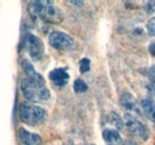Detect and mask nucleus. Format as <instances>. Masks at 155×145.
<instances>
[{
    "label": "nucleus",
    "instance_id": "dca6fc26",
    "mask_svg": "<svg viewBox=\"0 0 155 145\" xmlns=\"http://www.w3.org/2000/svg\"><path fill=\"white\" fill-rule=\"evenodd\" d=\"M147 30H148V32L150 35L155 36V17H153V18H150L148 20V23H147Z\"/></svg>",
    "mask_w": 155,
    "mask_h": 145
},
{
    "label": "nucleus",
    "instance_id": "423d86ee",
    "mask_svg": "<svg viewBox=\"0 0 155 145\" xmlns=\"http://www.w3.org/2000/svg\"><path fill=\"white\" fill-rule=\"evenodd\" d=\"M25 47L32 60L38 61L44 55V44L39 37L28 34L25 37Z\"/></svg>",
    "mask_w": 155,
    "mask_h": 145
},
{
    "label": "nucleus",
    "instance_id": "aec40b11",
    "mask_svg": "<svg viewBox=\"0 0 155 145\" xmlns=\"http://www.w3.org/2000/svg\"><path fill=\"white\" fill-rule=\"evenodd\" d=\"M124 145H138V144L136 143L135 140H130V139H129V140H125V142H124Z\"/></svg>",
    "mask_w": 155,
    "mask_h": 145
},
{
    "label": "nucleus",
    "instance_id": "0eeeda50",
    "mask_svg": "<svg viewBox=\"0 0 155 145\" xmlns=\"http://www.w3.org/2000/svg\"><path fill=\"white\" fill-rule=\"evenodd\" d=\"M49 79L56 87H64L69 81V74L64 68H55L49 72Z\"/></svg>",
    "mask_w": 155,
    "mask_h": 145
},
{
    "label": "nucleus",
    "instance_id": "a211bd4d",
    "mask_svg": "<svg viewBox=\"0 0 155 145\" xmlns=\"http://www.w3.org/2000/svg\"><path fill=\"white\" fill-rule=\"evenodd\" d=\"M148 51H149V54L152 55L153 57H155V42H152V43L149 44V47H148Z\"/></svg>",
    "mask_w": 155,
    "mask_h": 145
},
{
    "label": "nucleus",
    "instance_id": "f8f14e48",
    "mask_svg": "<svg viewBox=\"0 0 155 145\" xmlns=\"http://www.w3.org/2000/svg\"><path fill=\"white\" fill-rule=\"evenodd\" d=\"M21 67H23L24 72L26 74V77H30V79H38V77L42 76L41 74H38V72L35 70V68L32 67V64H31L29 61H26V60L23 61Z\"/></svg>",
    "mask_w": 155,
    "mask_h": 145
},
{
    "label": "nucleus",
    "instance_id": "2eb2a0df",
    "mask_svg": "<svg viewBox=\"0 0 155 145\" xmlns=\"http://www.w3.org/2000/svg\"><path fill=\"white\" fill-rule=\"evenodd\" d=\"M79 69H80V72H82V74L88 72L91 70V61L86 57L81 58L79 62Z\"/></svg>",
    "mask_w": 155,
    "mask_h": 145
},
{
    "label": "nucleus",
    "instance_id": "f3484780",
    "mask_svg": "<svg viewBox=\"0 0 155 145\" xmlns=\"http://www.w3.org/2000/svg\"><path fill=\"white\" fill-rule=\"evenodd\" d=\"M146 11L147 13H155V1H148L146 4Z\"/></svg>",
    "mask_w": 155,
    "mask_h": 145
},
{
    "label": "nucleus",
    "instance_id": "6ab92c4d",
    "mask_svg": "<svg viewBox=\"0 0 155 145\" xmlns=\"http://www.w3.org/2000/svg\"><path fill=\"white\" fill-rule=\"evenodd\" d=\"M149 79L153 81V83H155V64L149 69Z\"/></svg>",
    "mask_w": 155,
    "mask_h": 145
},
{
    "label": "nucleus",
    "instance_id": "ddd939ff",
    "mask_svg": "<svg viewBox=\"0 0 155 145\" xmlns=\"http://www.w3.org/2000/svg\"><path fill=\"white\" fill-rule=\"evenodd\" d=\"M73 89H74L75 93H85V92H87V89H88V86H87V83H86L84 80L77 79V80L74 81Z\"/></svg>",
    "mask_w": 155,
    "mask_h": 145
},
{
    "label": "nucleus",
    "instance_id": "7ed1b4c3",
    "mask_svg": "<svg viewBox=\"0 0 155 145\" xmlns=\"http://www.w3.org/2000/svg\"><path fill=\"white\" fill-rule=\"evenodd\" d=\"M19 117L20 120L28 125L35 126L42 124L47 117V111L34 102H23L19 107Z\"/></svg>",
    "mask_w": 155,
    "mask_h": 145
},
{
    "label": "nucleus",
    "instance_id": "f03ea898",
    "mask_svg": "<svg viewBox=\"0 0 155 145\" xmlns=\"http://www.w3.org/2000/svg\"><path fill=\"white\" fill-rule=\"evenodd\" d=\"M28 11L31 17L39 18L51 24H58L63 19L61 10L54 6L50 1H32L29 4Z\"/></svg>",
    "mask_w": 155,
    "mask_h": 145
},
{
    "label": "nucleus",
    "instance_id": "1a4fd4ad",
    "mask_svg": "<svg viewBox=\"0 0 155 145\" xmlns=\"http://www.w3.org/2000/svg\"><path fill=\"white\" fill-rule=\"evenodd\" d=\"M120 105L127 109V111H131V112H135L137 114L141 113L140 107H138V104L136 101L135 96L131 95L130 93H124L120 98Z\"/></svg>",
    "mask_w": 155,
    "mask_h": 145
},
{
    "label": "nucleus",
    "instance_id": "39448f33",
    "mask_svg": "<svg viewBox=\"0 0 155 145\" xmlns=\"http://www.w3.org/2000/svg\"><path fill=\"white\" fill-rule=\"evenodd\" d=\"M124 120H125V125L129 128V131L138 138H141L142 140H147L149 138V130L147 126L141 123L140 120H137L135 117L130 113H127L124 115Z\"/></svg>",
    "mask_w": 155,
    "mask_h": 145
},
{
    "label": "nucleus",
    "instance_id": "9b49d317",
    "mask_svg": "<svg viewBox=\"0 0 155 145\" xmlns=\"http://www.w3.org/2000/svg\"><path fill=\"white\" fill-rule=\"evenodd\" d=\"M103 138L105 142L115 144V143H119L120 142V134L118 133L116 130H111V128H106L103 131Z\"/></svg>",
    "mask_w": 155,
    "mask_h": 145
},
{
    "label": "nucleus",
    "instance_id": "20e7f679",
    "mask_svg": "<svg viewBox=\"0 0 155 145\" xmlns=\"http://www.w3.org/2000/svg\"><path fill=\"white\" fill-rule=\"evenodd\" d=\"M49 44L56 50H71L74 47V39L69 35L60 31H53L49 35Z\"/></svg>",
    "mask_w": 155,
    "mask_h": 145
},
{
    "label": "nucleus",
    "instance_id": "6e6552de",
    "mask_svg": "<svg viewBox=\"0 0 155 145\" xmlns=\"http://www.w3.org/2000/svg\"><path fill=\"white\" fill-rule=\"evenodd\" d=\"M18 136H19V139L23 145H42V143H43L39 134L31 133L23 127L19 128Z\"/></svg>",
    "mask_w": 155,
    "mask_h": 145
},
{
    "label": "nucleus",
    "instance_id": "4be33fe9",
    "mask_svg": "<svg viewBox=\"0 0 155 145\" xmlns=\"http://www.w3.org/2000/svg\"><path fill=\"white\" fill-rule=\"evenodd\" d=\"M84 145H96V144H84Z\"/></svg>",
    "mask_w": 155,
    "mask_h": 145
},
{
    "label": "nucleus",
    "instance_id": "412c9836",
    "mask_svg": "<svg viewBox=\"0 0 155 145\" xmlns=\"http://www.w3.org/2000/svg\"><path fill=\"white\" fill-rule=\"evenodd\" d=\"M71 4H75L77 6H80V5H82L84 2H82V1H73V0H72V1H71Z\"/></svg>",
    "mask_w": 155,
    "mask_h": 145
},
{
    "label": "nucleus",
    "instance_id": "5701e85b",
    "mask_svg": "<svg viewBox=\"0 0 155 145\" xmlns=\"http://www.w3.org/2000/svg\"><path fill=\"white\" fill-rule=\"evenodd\" d=\"M154 145H155V144H154Z\"/></svg>",
    "mask_w": 155,
    "mask_h": 145
},
{
    "label": "nucleus",
    "instance_id": "4468645a",
    "mask_svg": "<svg viewBox=\"0 0 155 145\" xmlns=\"http://www.w3.org/2000/svg\"><path fill=\"white\" fill-rule=\"evenodd\" d=\"M109 117H110V120H109V121H110L114 126H116L117 128H122V127H123V120H122V118L117 114L116 112H111Z\"/></svg>",
    "mask_w": 155,
    "mask_h": 145
},
{
    "label": "nucleus",
    "instance_id": "f257e3e1",
    "mask_svg": "<svg viewBox=\"0 0 155 145\" xmlns=\"http://www.w3.org/2000/svg\"><path fill=\"white\" fill-rule=\"evenodd\" d=\"M20 88L25 99L30 102H45L51 96L50 92L45 86L43 76L38 79H23L20 82Z\"/></svg>",
    "mask_w": 155,
    "mask_h": 145
},
{
    "label": "nucleus",
    "instance_id": "9d476101",
    "mask_svg": "<svg viewBox=\"0 0 155 145\" xmlns=\"http://www.w3.org/2000/svg\"><path fill=\"white\" fill-rule=\"evenodd\" d=\"M141 106H142V111L144 113V115L155 124V101L146 98L141 101Z\"/></svg>",
    "mask_w": 155,
    "mask_h": 145
}]
</instances>
